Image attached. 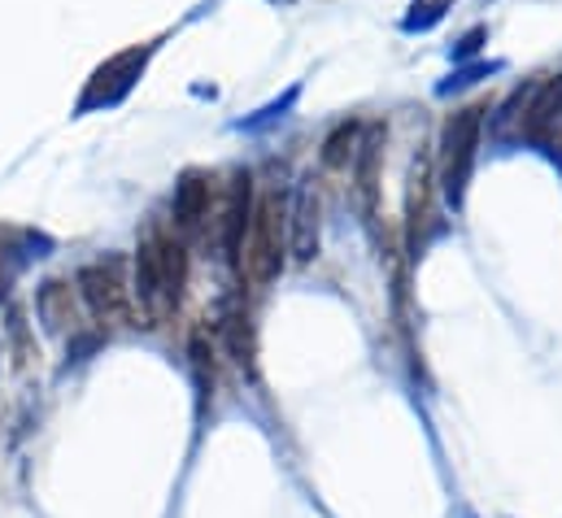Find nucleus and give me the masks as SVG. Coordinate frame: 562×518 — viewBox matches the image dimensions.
Segmentation results:
<instances>
[{
  "mask_svg": "<svg viewBox=\"0 0 562 518\" xmlns=\"http://www.w3.org/2000/svg\"><path fill=\"white\" fill-rule=\"evenodd\" d=\"M183 288H188V254H183V240L170 232V227H153L140 240V254H136V279H132V292L140 301V314L161 327L175 318L179 301H183Z\"/></svg>",
  "mask_w": 562,
  "mask_h": 518,
  "instance_id": "1",
  "label": "nucleus"
},
{
  "mask_svg": "<svg viewBox=\"0 0 562 518\" xmlns=\"http://www.w3.org/2000/svg\"><path fill=\"white\" fill-rule=\"evenodd\" d=\"M283 254H288V210H283L280 192H262L249 210V227L245 240L236 249V266L254 288H267L271 279H280Z\"/></svg>",
  "mask_w": 562,
  "mask_h": 518,
  "instance_id": "2",
  "label": "nucleus"
},
{
  "mask_svg": "<svg viewBox=\"0 0 562 518\" xmlns=\"http://www.w3.org/2000/svg\"><path fill=\"white\" fill-rule=\"evenodd\" d=\"M205 218H210V179L188 174L179 188V201H175V223H179V232H196V227H205Z\"/></svg>",
  "mask_w": 562,
  "mask_h": 518,
  "instance_id": "5",
  "label": "nucleus"
},
{
  "mask_svg": "<svg viewBox=\"0 0 562 518\" xmlns=\"http://www.w3.org/2000/svg\"><path fill=\"white\" fill-rule=\"evenodd\" d=\"M79 292H83V305L97 314V323H105V327H132V318H136V292H132V283H127L119 258L83 266Z\"/></svg>",
  "mask_w": 562,
  "mask_h": 518,
  "instance_id": "3",
  "label": "nucleus"
},
{
  "mask_svg": "<svg viewBox=\"0 0 562 518\" xmlns=\"http://www.w3.org/2000/svg\"><path fill=\"white\" fill-rule=\"evenodd\" d=\"M475 144H480V110L471 105V110L453 114V119H449V127H445L440 183H445L453 196L462 192V179H467V170H471V161H475Z\"/></svg>",
  "mask_w": 562,
  "mask_h": 518,
  "instance_id": "4",
  "label": "nucleus"
},
{
  "mask_svg": "<svg viewBox=\"0 0 562 518\" xmlns=\"http://www.w3.org/2000/svg\"><path fill=\"white\" fill-rule=\"evenodd\" d=\"M40 314H44V323H48L53 331H66V327L75 323L70 288H66V283H48V288L40 292Z\"/></svg>",
  "mask_w": 562,
  "mask_h": 518,
  "instance_id": "6",
  "label": "nucleus"
},
{
  "mask_svg": "<svg viewBox=\"0 0 562 518\" xmlns=\"http://www.w3.org/2000/svg\"><path fill=\"white\" fill-rule=\"evenodd\" d=\"M353 139H358V127H340L336 135H331V139H327V153H323V161H327V166H340V161L353 153V148H345V144H353Z\"/></svg>",
  "mask_w": 562,
  "mask_h": 518,
  "instance_id": "7",
  "label": "nucleus"
}]
</instances>
